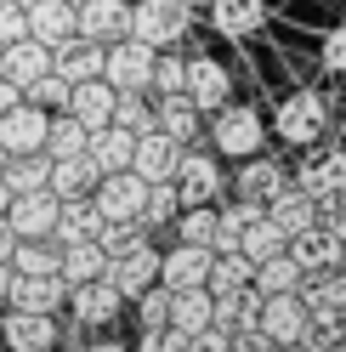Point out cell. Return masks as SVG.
<instances>
[{
  "label": "cell",
  "instance_id": "obj_35",
  "mask_svg": "<svg viewBox=\"0 0 346 352\" xmlns=\"http://www.w3.org/2000/svg\"><path fill=\"white\" fill-rule=\"evenodd\" d=\"M51 176V153H6V165H0V182L12 193H40Z\"/></svg>",
  "mask_w": 346,
  "mask_h": 352
},
{
  "label": "cell",
  "instance_id": "obj_30",
  "mask_svg": "<svg viewBox=\"0 0 346 352\" xmlns=\"http://www.w3.org/2000/svg\"><path fill=\"white\" fill-rule=\"evenodd\" d=\"M250 290L255 296H290V290H301V267L290 261V250L255 261V267H250Z\"/></svg>",
  "mask_w": 346,
  "mask_h": 352
},
{
  "label": "cell",
  "instance_id": "obj_58",
  "mask_svg": "<svg viewBox=\"0 0 346 352\" xmlns=\"http://www.w3.org/2000/svg\"><path fill=\"white\" fill-rule=\"evenodd\" d=\"M0 165H6V148H0Z\"/></svg>",
  "mask_w": 346,
  "mask_h": 352
},
{
  "label": "cell",
  "instance_id": "obj_25",
  "mask_svg": "<svg viewBox=\"0 0 346 352\" xmlns=\"http://www.w3.org/2000/svg\"><path fill=\"white\" fill-rule=\"evenodd\" d=\"M131 148H137V137L125 125H97L91 137H85V160L97 165V176H108V170H131Z\"/></svg>",
  "mask_w": 346,
  "mask_h": 352
},
{
  "label": "cell",
  "instance_id": "obj_6",
  "mask_svg": "<svg viewBox=\"0 0 346 352\" xmlns=\"http://www.w3.org/2000/svg\"><path fill=\"white\" fill-rule=\"evenodd\" d=\"M154 46H142V40L119 34L114 46H102V80L114 85V91H148V80H154Z\"/></svg>",
  "mask_w": 346,
  "mask_h": 352
},
{
  "label": "cell",
  "instance_id": "obj_38",
  "mask_svg": "<svg viewBox=\"0 0 346 352\" xmlns=\"http://www.w3.org/2000/svg\"><path fill=\"white\" fill-rule=\"evenodd\" d=\"M108 125H125L131 137L154 131V97H148V91H114V120H108Z\"/></svg>",
  "mask_w": 346,
  "mask_h": 352
},
{
  "label": "cell",
  "instance_id": "obj_39",
  "mask_svg": "<svg viewBox=\"0 0 346 352\" xmlns=\"http://www.w3.org/2000/svg\"><path fill=\"white\" fill-rule=\"evenodd\" d=\"M170 228H176L182 245H205L210 250V239H216V205H182L176 216H170Z\"/></svg>",
  "mask_w": 346,
  "mask_h": 352
},
{
  "label": "cell",
  "instance_id": "obj_17",
  "mask_svg": "<svg viewBox=\"0 0 346 352\" xmlns=\"http://www.w3.org/2000/svg\"><path fill=\"white\" fill-rule=\"evenodd\" d=\"M62 301H69V284L57 273H12L6 307H17V313H57Z\"/></svg>",
  "mask_w": 346,
  "mask_h": 352
},
{
  "label": "cell",
  "instance_id": "obj_1",
  "mask_svg": "<svg viewBox=\"0 0 346 352\" xmlns=\"http://www.w3.org/2000/svg\"><path fill=\"white\" fill-rule=\"evenodd\" d=\"M273 137L284 148H312L330 137V102H323V91H312V85H295V91H284V102L273 108Z\"/></svg>",
  "mask_w": 346,
  "mask_h": 352
},
{
  "label": "cell",
  "instance_id": "obj_26",
  "mask_svg": "<svg viewBox=\"0 0 346 352\" xmlns=\"http://www.w3.org/2000/svg\"><path fill=\"white\" fill-rule=\"evenodd\" d=\"M205 267H210V250L205 245H182V239H176V250H159V284H165V290L205 284Z\"/></svg>",
  "mask_w": 346,
  "mask_h": 352
},
{
  "label": "cell",
  "instance_id": "obj_43",
  "mask_svg": "<svg viewBox=\"0 0 346 352\" xmlns=\"http://www.w3.org/2000/svg\"><path fill=\"white\" fill-rule=\"evenodd\" d=\"M182 80H187V57H176V46L159 52L154 57V80H148V97H170V91H182Z\"/></svg>",
  "mask_w": 346,
  "mask_h": 352
},
{
  "label": "cell",
  "instance_id": "obj_12",
  "mask_svg": "<svg viewBox=\"0 0 346 352\" xmlns=\"http://www.w3.org/2000/svg\"><path fill=\"white\" fill-rule=\"evenodd\" d=\"M125 29H131V0H80L74 6V34L80 40L114 46Z\"/></svg>",
  "mask_w": 346,
  "mask_h": 352
},
{
  "label": "cell",
  "instance_id": "obj_53",
  "mask_svg": "<svg viewBox=\"0 0 346 352\" xmlns=\"http://www.w3.org/2000/svg\"><path fill=\"white\" fill-rule=\"evenodd\" d=\"M80 352H131V346H125V341H85Z\"/></svg>",
  "mask_w": 346,
  "mask_h": 352
},
{
  "label": "cell",
  "instance_id": "obj_60",
  "mask_svg": "<svg viewBox=\"0 0 346 352\" xmlns=\"http://www.w3.org/2000/svg\"><path fill=\"white\" fill-rule=\"evenodd\" d=\"M69 6H80V0H69Z\"/></svg>",
  "mask_w": 346,
  "mask_h": 352
},
{
  "label": "cell",
  "instance_id": "obj_11",
  "mask_svg": "<svg viewBox=\"0 0 346 352\" xmlns=\"http://www.w3.org/2000/svg\"><path fill=\"white\" fill-rule=\"evenodd\" d=\"M182 97H187L193 108H199V114H216L222 102H233V74H227L216 57H187Z\"/></svg>",
  "mask_w": 346,
  "mask_h": 352
},
{
  "label": "cell",
  "instance_id": "obj_4",
  "mask_svg": "<svg viewBox=\"0 0 346 352\" xmlns=\"http://www.w3.org/2000/svg\"><path fill=\"white\" fill-rule=\"evenodd\" d=\"M176 193H182V205H216L227 193V170H222V153L216 148H199V142H187L182 148V160H176Z\"/></svg>",
  "mask_w": 346,
  "mask_h": 352
},
{
  "label": "cell",
  "instance_id": "obj_22",
  "mask_svg": "<svg viewBox=\"0 0 346 352\" xmlns=\"http://www.w3.org/2000/svg\"><path fill=\"white\" fill-rule=\"evenodd\" d=\"M154 131H165L170 142H199L205 137V114L193 108L182 91H170V97H154Z\"/></svg>",
  "mask_w": 346,
  "mask_h": 352
},
{
  "label": "cell",
  "instance_id": "obj_23",
  "mask_svg": "<svg viewBox=\"0 0 346 352\" xmlns=\"http://www.w3.org/2000/svg\"><path fill=\"white\" fill-rule=\"evenodd\" d=\"M62 114H74L85 131L108 125V120H114V85H108L102 74H97V80H80V85H69V102H62Z\"/></svg>",
  "mask_w": 346,
  "mask_h": 352
},
{
  "label": "cell",
  "instance_id": "obj_31",
  "mask_svg": "<svg viewBox=\"0 0 346 352\" xmlns=\"http://www.w3.org/2000/svg\"><path fill=\"white\" fill-rule=\"evenodd\" d=\"M170 329H182V336H199L210 324V290L205 284H187V290H170Z\"/></svg>",
  "mask_w": 346,
  "mask_h": 352
},
{
  "label": "cell",
  "instance_id": "obj_20",
  "mask_svg": "<svg viewBox=\"0 0 346 352\" xmlns=\"http://www.w3.org/2000/svg\"><path fill=\"white\" fill-rule=\"evenodd\" d=\"M262 210H267V222H273L278 233H284V239L307 233V228L318 222V199H312V193H301L295 182H284V188H278V193H273V199H267Z\"/></svg>",
  "mask_w": 346,
  "mask_h": 352
},
{
  "label": "cell",
  "instance_id": "obj_16",
  "mask_svg": "<svg viewBox=\"0 0 346 352\" xmlns=\"http://www.w3.org/2000/svg\"><path fill=\"white\" fill-rule=\"evenodd\" d=\"M69 307H74V324L102 329V324H114V318H119L125 296H119L108 278H85V284H69Z\"/></svg>",
  "mask_w": 346,
  "mask_h": 352
},
{
  "label": "cell",
  "instance_id": "obj_52",
  "mask_svg": "<svg viewBox=\"0 0 346 352\" xmlns=\"http://www.w3.org/2000/svg\"><path fill=\"white\" fill-rule=\"evenodd\" d=\"M12 245H17V233L6 228V216H0V261H12Z\"/></svg>",
  "mask_w": 346,
  "mask_h": 352
},
{
  "label": "cell",
  "instance_id": "obj_33",
  "mask_svg": "<svg viewBox=\"0 0 346 352\" xmlns=\"http://www.w3.org/2000/svg\"><path fill=\"white\" fill-rule=\"evenodd\" d=\"M97 228H102V210L91 205V193H85V199H62L57 205L51 239H57V245H69V239H97Z\"/></svg>",
  "mask_w": 346,
  "mask_h": 352
},
{
  "label": "cell",
  "instance_id": "obj_41",
  "mask_svg": "<svg viewBox=\"0 0 346 352\" xmlns=\"http://www.w3.org/2000/svg\"><path fill=\"white\" fill-rule=\"evenodd\" d=\"M284 245H290V239H284V233H278V228L267 222V210H262V222H250V228L239 233V256L250 261V267H255V261H267V256H278Z\"/></svg>",
  "mask_w": 346,
  "mask_h": 352
},
{
  "label": "cell",
  "instance_id": "obj_3",
  "mask_svg": "<svg viewBox=\"0 0 346 352\" xmlns=\"http://www.w3.org/2000/svg\"><path fill=\"white\" fill-rule=\"evenodd\" d=\"M193 29V6L187 0H131V40H142V46H154V52H170V46H182Z\"/></svg>",
  "mask_w": 346,
  "mask_h": 352
},
{
  "label": "cell",
  "instance_id": "obj_54",
  "mask_svg": "<svg viewBox=\"0 0 346 352\" xmlns=\"http://www.w3.org/2000/svg\"><path fill=\"white\" fill-rule=\"evenodd\" d=\"M6 290H12V267L0 261V307H6Z\"/></svg>",
  "mask_w": 346,
  "mask_h": 352
},
{
  "label": "cell",
  "instance_id": "obj_34",
  "mask_svg": "<svg viewBox=\"0 0 346 352\" xmlns=\"http://www.w3.org/2000/svg\"><path fill=\"white\" fill-rule=\"evenodd\" d=\"M102 250H97V239H69L57 256V278L62 284H85V278H102Z\"/></svg>",
  "mask_w": 346,
  "mask_h": 352
},
{
  "label": "cell",
  "instance_id": "obj_8",
  "mask_svg": "<svg viewBox=\"0 0 346 352\" xmlns=\"http://www.w3.org/2000/svg\"><path fill=\"white\" fill-rule=\"evenodd\" d=\"M142 199H148V182L137 170H108V176H97V188H91V205L102 210V222H137Z\"/></svg>",
  "mask_w": 346,
  "mask_h": 352
},
{
  "label": "cell",
  "instance_id": "obj_47",
  "mask_svg": "<svg viewBox=\"0 0 346 352\" xmlns=\"http://www.w3.org/2000/svg\"><path fill=\"white\" fill-rule=\"evenodd\" d=\"M318 63H323V74H335V80H346V23L323 34V52H318Z\"/></svg>",
  "mask_w": 346,
  "mask_h": 352
},
{
  "label": "cell",
  "instance_id": "obj_32",
  "mask_svg": "<svg viewBox=\"0 0 346 352\" xmlns=\"http://www.w3.org/2000/svg\"><path fill=\"white\" fill-rule=\"evenodd\" d=\"M46 188L57 193V199H85V193L97 188V165L85 160V153H74V160H51Z\"/></svg>",
  "mask_w": 346,
  "mask_h": 352
},
{
  "label": "cell",
  "instance_id": "obj_59",
  "mask_svg": "<svg viewBox=\"0 0 346 352\" xmlns=\"http://www.w3.org/2000/svg\"><path fill=\"white\" fill-rule=\"evenodd\" d=\"M17 6H29V0H17Z\"/></svg>",
  "mask_w": 346,
  "mask_h": 352
},
{
  "label": "cell",
  "instance_id": "obj_40",
  "mask_svg": "<svg viewBox=\"0 0 346 352\" xmlns=\"http://www.w3.org/2000/svg\"><path fill=\"white\" fill-rule=\"evenodd\" d=\"M85 137H91V131H85L74 114H51V125H46V153H51V160H74V153H85Z\"/></svg>",
  "mask_w": 346,
  "mask_h": 352
},
{
  "label": "cell",
  "instance_id": "obj_51",
  "mask_svg": "<svg viewBox=\"0 0 346 352\" xmlns=\"http://www.w3.org/2000/svg\"><path fill=\"white\" fill-rule=\"evenodd\" d=\"M17 102H23V91H17V85L0 74V114H6V108H17Z\"/></svg>",
  "mask_w": 346,
  "mask_h": 352
},
{
  "label": "cell",
  "instance_id": "obj_29",
  "mask_svg": "<svg viewBox=\"0 0 346 352\" xmlns=\"http://www.w3.org/2000/svg\"><path fill=\"white\" fill-rule=\"evenodd\" d=\"M284 250H290V261L301 267V278H307V273H323V267H335V250H341V239H335V233H323V228L312 222L307 233H295Z\"/></svg>",
  "mask_w": 346,
  "mask_h": 352
},
{
  "label": "cell",
  "instance_id": "obj_48",
  "mask_svg": "<svg viewBox=\"0 0 346 352\" xmlns=\"http://www.w3.org/2000/svg\"><path fill=\"white\" fill-rule=\"evenodd\" d=\"M29 34V17L17 0H0V46H12V40H23Z\"/></svg>",
  "mask_w": 346,
  "mask_h": 352
},
{
  "label": "cell",
  "instance_id": "obj_50",
  "mask_svg": "<svg viewBox=\"0 0 346 352\" xmlns=\"http://www.w3.org/2000/svg\"><path fill=\"white\" fill-rule=\"evenodd\" d=\"M227 352H284L273 336H262V329H239V336L227 341Z\"/></svg>",
  "mask_w": 346,
  "mask_h": 352
},
{
  "label": "cell",
  "instance_id": "obj_7",
  "mask_svg": "<svg viewBox=\"0 0 346 352\" xmlns=\"http://www.w3.org/2000/svg\"><path fill=\"white\" fill-rule=\"evenodd\" d=\"M102 278L114 284V290L131 301V296H142L148 284H159V250H154V239H137V245H125L119 256H108L102 261Z\"/></svg>",
  "mask_w": 346,
  "mask_h": 352
},
{
  "label": "cell",
  "instance_id": "obj_42",
  "mask_svg": "<svg viewBox=\"0 0 346 352\" xmlns=\"http://www.w3.org/2000/svg\"><path fill=\"white\" fill-rule=\"evenodd\" d=\"M182 210V193H176V182H148V199H142V233H154V228H165L170 216Z\"/></svg>",
  "mask_w": 346,
  "mask_h": 352
},
{
  "label": "cell",
  "instance_id": "obj_37",
  "mask_svg": "<svg viewBox=\"0 0 346 352\" xmlns=\"http://www.w3.org/2000/svg\"><path fill=\"white\" fill-rule=\"evenodd\" d=\"M57 256H62L57 239H17L6 267L12 273H57Z\"/></svg>",
  "mask_w": 346,
  "mask_h": 352
},
{
  "label": "cell",
  "instance_id": "obj_14",
  "mask_svg": "<svg viewBox=\"0 0 346 352\" xmlns=\"http://www.w3.org/2000/svg\"><path fill=\"white\" fill-rule=\"evenodd\" d=\"M46 125H51V114L23 97L17 108L0 114V148L6 153H46Z\"/></svg>",
  "mask_w": 346,
  "mask_h": 352
},
{
  "label": "cell",
  "instance_id": "obj_5",
  "mask_svg": "<svg viewBox=\"0 0 346 352\" xmlns=\"http://www.w3.org/2000/svg\"><path fill=\"white\" fill-rule=\"evenodd\" d=\"M290 182L301 193H312V199H335V193H346V148H335V142L301 148V165L290 170Z\"/></svg>",
  "mask_w": 346,
  "mask_h": 352
},
{
  "label": "cell",
  "instance_id": "obj_15",
  "mask_svg": "<svg viewBox=\"0 0 346 352\" xmlns=\"http://www.w3.org/2000/svg\"><path fill=\"white\" fill-rule=\"evenodd\" d=\"M0 341H6L12 352H51L62 341V329H57V313H17V307H6Z\"/></svg>",
  "mask_w": 346,
  "mask_h": 352
},
{
  "label": "cell",
  "instance_id": "obj_18",
  "mask_svg": "<svg viewBox=\"0 0 346 352\" xmlns=\"http://www.w3.org/2000/svg\"><path fill=\"white\" fill-rule=\"evenodd\" d=\"M307 324H312V318H307V307H301L295 290H290V296H262V318H255V329L273 336L284 352L301 341V329H307Z\"/></svg>",
  "mask_w": 346,
  "mask_h": 352
},
{
  "label": "cell",
  "instance_id": "obj_24",
  "mask_svg": "<svg viewBox=\"0 0 346 352\" xmlns=\"http://www.w3.org/2000/svg\"><path fill=\"white\" fill-rule=\"evenodd\" d=\"M29 17V40H40V46H62V40H74V6L69 0H29L23 6Z\"/></svg>",
  "mask_w": 346,
  "mask_h": 352
},
{
  "label": "cell",
  "instance_id": "obj_13",
  "mask_svg": "<svg viewBox=\"0 0 346 352\" xmlns=\"http://www.w3.org/2000/svg\"><path fill=\"white\" fill-rule=\"evenodd\" d=\"M284 182H290V165L278 160V153H267V148L239 160V170H233V193H239V199H255V205H267Z\"/></svg>",
  "mask_w": 346,
  "mask_h": 352
},
{
  "label": "cell",
  "instance_id": "obj_21",
  "mask_svg": "<svg viewBox=\"0 0 346 352\" xmlns=\"http://www.w3.org/2000/svg\"><path fill=\"white\" fill-rule=\"evenodd\" d=\"M0 74H6L17 91H29L40 74H51V46H40V40H12V46H0Z\"/></svg>",
  "mask_w": 346,
  "mask_h": 352
},
{
  "label": "cell",
  "instance_id": "obj_46",
  "mask_svg": "<svg viewBox=\"0 0 346 352\" xmlns=\"http://www.w3.org/2000/svg\"><path fill=\"white\" fill-rule=\"evenodd\" d=\"M182 346H187V336H182V329H170V324H159V329H142L131 352H182Z\"/></svg>",
  "mask_w": 346,
  "mask_h": 352
},
{
  "label": "cell",
  "instance_id": "obj_36",
  "mask_svg": "<svg viewBox=\"0 0 346 352\" xmlns=\"http://www.w3.org/2000/svg\"><path fill=\"white\" fill-rule=\"evenodd\" d=\"M205 290L210 296H233V290H250V261L239 250H210V267H205Z\"/></svg>",
  "mask_w": 346,
  "mask_h": 352
},
{
  "label": "cell",
  "instance_id": "obj_9",
  "mask_svg": "<svg viewBox=\"0 0 346 352\" xmlns=\"http://www.w3.org/2000/svg\"><path fill=\"white\" fill-rule=\"evenodd\" d=\"M57 193L51 188H40V193H12L6 199V228L17 233V239H51V228H57Z\"/></svg>",
  "mask_w": 346,
  "mask_h": 352
},
{
  "label": "cell",
  "instance_id": "obj_56",
  "mask_svg": "<svg viewBox=\"0 0 346 352\" xmlns=\"http://www.w3.org/2000/svg\"><path fill=\"white\" fill-rule=\"evenodd\" d=\"M6 199H12V188H6V182H0V210H6Z\"/></svg>",
  "mask_w": 346,
  "mask_h": 352
},
{
  "label": "cell",
  "instance_id": "obj_19",
  "mask_svg": "<svg viewBox=\"0 0 346 352\" xmlns=\"http://www.w3.org/2000/svg\"><path fill=\"white\" fill-rule=\"evenodd\" d=\"M176 160H182V142H170L165 131H142L137 148H131V170L142 182H170V176H176Z\"/></svg>",
  "mask_w": 346,
  "mask_h": 352
},
{
  "label": "cell",
  "instance_id": "obj_49",
  "mask_svg": "<svg viewBox=\"0 0 346 352\" xmlns=\"http://www.w3.org/2000/svg\"><path fill=\"white\" fill-rule=\"evenodd\" d=\"M227 341H233L227 329H216V324H205L199 336H187V346H182V352H227Z\"/></svg>",
  "mask_w": 346,
  "mask_h": 352
},
{
  "label": "cell",
  "instance_id": "obj_27",
  "mask_svg": "<svg viewBox=\"0 0 346 352\" xmlns=\"http://www.w3.org/2000/svg\"><path fill=\"white\" fill-rule=\"evenodd\" d=\"M267 23V0H210V29L227 40H244Z\"/></svg>",
  "mask_w": 346,
  "mask_h": 352
},
{
  "label": "cell",
  "instance_id": "obj_2",
  "mask_svg": "<svg viewBox=\"0 0 346 352\" xmlns=\"http://www.w3.org/2000/svg\"><path fill=\"white\" fill-rule=\"evenodd\" d=\"M205 120H210V148L222 160H250V153L267 148V114L255 102H222Z\"/></svg>",
  "mask_w": 346,
  "mask_h": 352
},
{
  "label": "cell",
  "instance_id": "obj_28",
  "mask_svg": "<svg viewBox=\"0 0 346 352\" xmlns=\"http://www.w3.org/2000/svg\"><path fill=\"white\" fill-rule=\"evenodd\" d=\"M51 74H62L69 85H80V80H97L102 74V46L97 40H62V46L51 52Z\"/></svg>",
  "mask_w": 346,
  "mask_h": 352
},
{
  "label": "cell",
  "instance_id": "obj_57",
  "mask_svg": "<svg viewBox=\"0 0 346 352\" xmlns=\"http://www.w3.org/2000/svg\"><path fill=\"white\" fill-rule=\"evenodd\" d=\"M323 352H346V341H330V346H323Z\"/></svg>",
  "mask_w": 346,
  "mask_h": 352
},
{
  "label": "cell",
  "instance_id": "obj_45",
  "mask_svg": "<svg viewBox=\"0 0 346 352\" xmlns=\"http://www.w3.org/2000/svg\"><path fill=\"white\" fill-rule=\"evenodd\" d=\"M23 97H29L34 108H46V114H62V102H69V80H62V74H40Z\"/></svg>",
  "mask_w": 346,
  "mask_h": 352
},
{
  "label": "cell",
  "instance_id": "obj_44",
  "mask_svg": "<svg viewBox=\"0 0 346 352\" xmlns=\"http://www.w3.org/2000/svg\"><path fill=\"white\" fill-rule=\"evenodd\" d=\"M131 301H137V324H142V329H159V324L170 318V290H165V284H148V290L131 296Z\"/></svg>",
  "mask_w": 346,
  "mask_h": 352
},
{
  "label": "cell",
  "instance_id": "obj_55",
  "mask_svg": "<svg viewBox=\"0 0 346 352\" xmlns=\"http://www.w3.org/2000/svg\"><path fill=\"white\" fill-rule=\"evenodd\" d=\"M335 273H346V239H341V250H335Z\"/></svg>",
  "mask_w": 346,
  "mask_h": 352
},
{
  "label": "cell",
  "instance_id": "obj_10",
  "mask_svg": "<svg viewBox=\"0 0 346 352\" xmlns=\"http://www.w3.org/2000/svg\"><path fill=\"white\" fill-rule=\"evenodd\" d=\"M295 296H301V307H307L312 324H346V273H335V267L307 273Z\"/></svg>",
  "mask_w": 346,
  "mask_h": 352
}]
</instances>
